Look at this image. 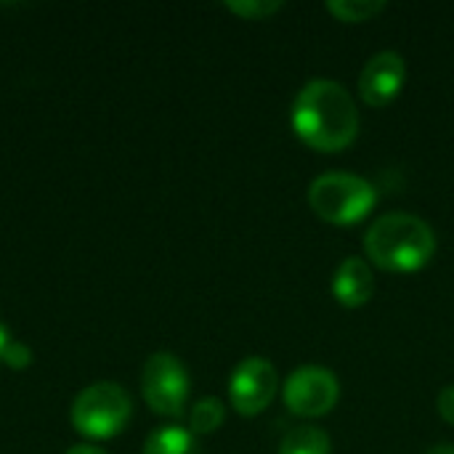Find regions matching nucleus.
I'll list each match as a JSON object with an SVG mask.
<instances>
[{
	"mask_svg": "<svg viewBox=\"0 0 454 454\" xmlns=\"http://www.w3.org/2000/svg\"><path fill=\"white\" fill-rule=\"evenodd\" d=\"M295 133L314 149L338 152L348 146L359 133V109L354 96L340 80L314 77L309 80L290 109Z\"/></svg>",
	"mask_w": 454,
	"mask_h": 454,
	"instance_id": "1",
	"label": "nucleus"
},
{
	"mask_svg": "<svg viewBox=\"0 0 454 454\" xmlns=\"http://www.w3.org/2000/svg\"><path fill=\"white\" fill-rule=\"evenodd\" d=\"M364 253L380 269L415 271L436 253V234L431 223L415 213H383L364 231Z\"/></svg>",
	"mask_w": 454,
	"mask_h": 454,
	"instance_id": "2",
	"label": "nucleus"
},
{
	"mask_svg": "<svg viewBox=\"0 0 454 454\" xmlns=\"http://www.w3.org/2000/svg\"><path fill=\"white\" fill-rule=\"evenodd\" d=\"M375 186L348 170H327L309 186V205L333 223H354L375 207Z\"/></svg>",
	"mask_w": 454,
	"mask_h": 454,
	"instance_id": "3",
	"label": "nucleus"
},
{
	"mask_svg": "<svg viewBox=\"0 0 454 454\" xmlns=\"http://www.w3.org/2000/svg\"><path fill=\"white\" fill-rule=\"evenodd\" d=\"M133 402L117 383H93L72 402V426L85 439H112L130 423Z\"/></svg>",
	"mask_w": 454,
	"mask_h": 454,
	"instance_id": "4",
	"label": "nucleus"
},
{
	"mask_svg": "<svg viewBox=\"0 0 454 454\" xmlns=\"http://www.w3.org/2000/svg\"><path fill=\"white\" fill-rule=\"evenodd\" d=\"M141 391L152 412L181 418L189 399V372L184 362L168 351L152 354L141 372Z\"/></svg>",
	"mask_w": 454,
	"mask_h": 454,
	"instance_id": "5",
	"label": "nucleus"
},
{
	"mask_svg": "<svg viewBox=\"0 0 454 454\" xmlns=\"http://www.w3.org/2000/svg\"><path fill=\"white\" fill-rule=\"evenodd\" d=\"M340 383L333 370L322 364H301L285 380V404L301 418H319L335 407Z\"/></svg>",
	"mask_w": 454,
	"mask_h": 454,
	"instance_id": "6",
	"label": "nucleus"
},
{
	"mask_svg": "<svg viewBox=\"0 0 454 454\" xmlns=\"http://www.w3.org/2000/svg\"><path fill=\"white\" fill-rule=\"evenodd\" d=\"M277 388H279L277 367L266 356H247L231 372L229 399L239 415H258L274 402Z\"/></svg>",
	"mask_w": 454,
	"mask_h": 454,
	"instance_id": "7",
	"label": "nucleus"
},
{
	"mask_svg": "<svg viewBox=\"0 0 454 454\" xmlns=\"http://www.w3.org/2000/svg\"><path fill=\"white\" fill-rule=\"evenodd\" d=\"M407 80V61L399 51H378L367 59L359 74V93L367 104L383 106L388 104Z\"/></svg>",
	"mask_w": 454,
	"mask_h": 454,
	"instance_id": "8",
	"label": "nucleus"
},
{
	"mask_svg": "<svg viewBox=\"0 0 454 454\" xmlns=\"http://www.w3.org/2000/svg\"><path fill=\"white\" fill-rule=\"evenodd\" d=\"M333 295L343 303V306H362L372 298L375 290V277L372 269L364 258L359 255H348L340 261V266L333 274Z\"/></svg>",
	"mask_w": 454,
	"mask_h": 454,
	"instance_id": "9",
	"label": "nucleus"
},
{
	"mask_svg": "<svg viewBox=\"0 0 454 454\" xmlns=\"http://www.w3.org/2000/svg\"><path fill=\"white\" fill-rule=\"evenodd\" d=\"M144 454H202L197 436L181 426H162L149 434Z\"/></svg>",
	"mask_w": 454,
	"mask_h": 454,
	"instance_id": "10",
	"label": "nucleus"
},
{
	"mask_svg": "<svg viewBox=\"0 0 454 454\" xmlns=\"http://www.w3.org/2000/svg\"><path fill=\"white\" fill-rule=\"evenodd\" d=\"M330 447L333 442L319 426H295L282 436L277 454H330Z\"/></svg>",
	"mask_w": 454,
	"mask_h": 454,
	"instance_id": "11",
	"label": "nucleus"
},
{
	"mask_svg": "<svg viewBox=\"0 0 454 454\" xmlns=\"http://www.w3.org/2000/svg\"><path fill=\"white\" fill-rule=\"evenodd\" d=\"M226 418V410H223V402L215 399V396H205L200 399L194 407H192V415H189V431L197 436V434H213Z\"/></svg>",
	"mask_w": 454,
	"mask_h": 454,
	"instance_id": "12",
	"label": "nucleus"
},
{
	"mask_svg": "<svg viewBox=\"0 0 454 454\" xmlns=\"http://www.w3.org/2000/svg\"><path fill=\"white\" fill-rule=\"evenodd\" d=\"M386 8V0H327V11L343 21H367Z\"/></svg>",
	"mask_w": 454,
	"mask_h": 454,
	"instance_id": "13",
	"label": "nucleus"
},
{
	"mask_svg": "<svg viewBox=\"0 0 454 454\" xmlns=\"http://www.w3.org/2000/svg\"><path fill=\"white\" fill-rule=\"evenodd\" d=\"M282 5H285L282 0H226V8L245 19H266L277 13Z\"/></svg>",
	"mask_w": 454,
	"mask_h": 454,
	"instance_id": "14",
	"label": "nucleus"
},
{
	"mask_svg": "<svg viewBox=\"0 0 454 454\" xmlns=\"http://www.w3.org/2000/svg\"><path fill=\"white\" fill-rule=\"evenodd\" d=\"M0 362H5L11 370H27V367L32 364V351H29V346H27V343H21V340H11V343L5 346L3 359H0Z\"/></svg>",
	"mask_w": 454,
	"mask_h": 454,
	"instance_id": "15",
	"label": "nucleus"
},
{
	"mask_svg": "<svg viewBox=\"0 0 454 454\" xmlns=\"http://www.w3.org/2000/svg\"><path fill=\"white\" fill-rule=\"evenodd\" d=\"M436 407H439L442 418H444L447 423H452V426H454V383H450V386H444V388L439 391Z\"/></svg>",
	"mask_w": 454,
	"mask_h": 454,
	"instance_id": "16",
	"label": "nucleus"
},
{
	"mask_svg": "<svg viewBox=\"0 0 454 454\" xmlns=\"http://www.w3.org/2000/svg\"><path fill=\"white\" fill-rule=\"evenodd\" d=\"M64 454H106L101 447H93V444H74L69 447Z\"/></svg>",
	"mask_w": 454,
	"mask_h": 454,
	"instance_id": "17",
	"label": "nucleus"
},
{
	"mask_svg": "<svg viewBox=\"0 0 454 454\" xmlns=\"http://www.w3.org/2000/svg\"><path fill=\"white\" fill-rule=\"evenodd\" d=\"M426 454H454V444H436V447H431Z\"/></svg>",
	"mask_w": 454,
	"mask_h": 454,
	"instance_id": "18",
	"label": "nucleus"
},
{
	"mask_svg": "<svg viewBox=\"0 0 454 454\" xmlns=\"http://www.w3.org/2000/svg\"><path fill=\"white\" fill-rule=\"evenodd\" d=\"M11 343V338H8V330L0 325V359H3V351H5V346Z\"/></svg>",
	"mask_w": 454,
	"mask_h": 454,
	"instance_id": "19",
	"label": "nucleus"
}]
</instances>
